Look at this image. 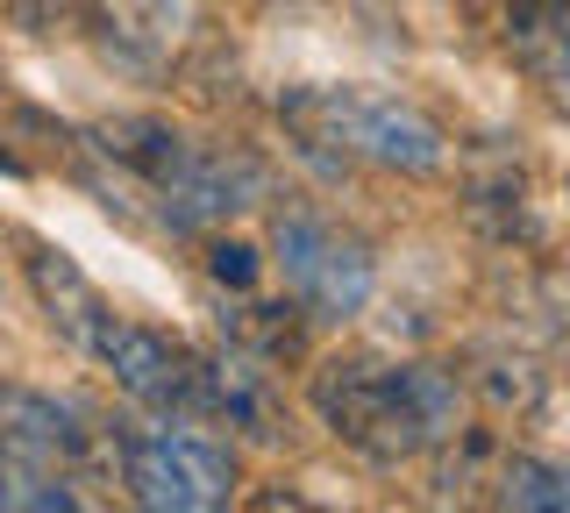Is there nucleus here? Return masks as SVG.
Instances as JSON below:
<instances>
[{"instance_id":"f3484780","label":"nucleus","mask_w":570,"mask_h":513,"mask_svg":"<svg viewBox=\"0 0 570 513\" xmlns=\"http://www.w3.org/2000/svg\"><path fill=\"white\" fill-rule=\"evenodd\" d=\"M14 485H22V456H14V442L0 435V506H14Z\"/></svg>"},{"instance_id":"1a4fd4ad","label":"nucleus","mask_w":570,"mask_h":513,"mask_svg":"<svg viewBox=\"0 0 570 513\" xmlns=\"http://www.w3.org/2000/svg\"><path fill=\"white\" fill-rule=\"evenodd\" d=\"M94 144L115 157L121 171H136V179L157 193L178 165H186L193 136H186V129H171L165 115H115V121H100V129H94Z\"/></svg>"},{"instance_id":"0eeeda50","label":"nucleus","mask_w":570,"mask_h":513,"mask_svg":"<svg viewBox=\"0 0 570 513\" xmlns=\"http://www.w3.org/2000/svg\"><path fill=\"white\" fill-rule=\"evenodd\" d=\"M207 421H228V428L249 435V442H285L293 435L272 371L249 357V349H236V343L207 349Z\"/></svg>"},{"instance_id":"2eb2a0df","label":"nucleus","mask_w":570,"mask_h":513,"mask_svg":"<svg viewBox=\"0 0 570 513\" xmlns=\"http://www.w3.org/2000/svg\"><path fill=\"white\" fill-rule=\"evenodd\" d=\"M207 272H214V286L249 293V286H257V272H264V257L249 250V243H214V250H207Z\"/></svg>"},{"instance_id":"4468645a","label":"nucleus","mask_w":570,"mask_h":513,"mask_svg":"<svg viewBox=\"0 0 570 513\" xmlns=\"http://www.w3.org/2000/svg\"><path fill=\"white\" fill-rule=\"evenodd\" d=\"M471 385L485 393L492 414H534V406H542V393H549V378H542L528 357H478Z\"/></svg>"},{"instance_id":"f8f14e48","label":"nucleus","mask_w":570,"mask_h":513,"mask_svg":"<svg viewBox=\"0 0 570 513\" xmlns=\"http://www.w3.org/2000/svg\"><path fill=\"white\" fill-rule=\"evenodd\" d=\"M492 485V500L513 513H570V464H549L534 450H499Z\"/></svg>"},{"instance_id":"39448f33","label":"nucleus","mask_w":570,"mask_h":513,"mask_svg":"<svg viewBox=\"0 0 570 513\" xmlns=\"http://www.w3.org/2000/svg\"><path fill=\"white\" fill-rule=\"evenodd\" d=\"M272 250L285 272V293L314 314V322H350L371 299V250L356 236H343L321 215H278L272 221Z\"/></svg>"},{"instance_id":"423d86ee","label":"nucleus","mask_w":570,"mask_h":513,"mask_svg":"<svg viewBox=\"0 0 570 513\" xmlns=\"http://www.w3.org/2000/svg\"><path fill=\"white\" fill-rule=\"evenodd\" d=\"M257 186H264V171L249 165L243 150L193 144L186 165L157 186V207H165V228H178V236H200V228H214L222 215H236V207L257 200Z\"/></svg>"},{"instance_id":"6e6552de","label":"nucleus","mask_w":570,"mask_h":513,"mask_svg":"<svg viewBox=\"0 0 570 513\" xmlns=\"http://www.w3.org/2000/svg\"><path fill=\"white\" fill-rule=\"evenodd\" d=\"M22 278H29L36 307H43V322L58 328L71 349H94V335L107 328V314H115L94 278H86L65 250H50V243H22Z\"/></svg>"},{"instance_id":"f257e3e1","label":"nucleus","mask_w":570,"mask_h":513,"mask_svg":"<svg viewBox=\"0 0 570 513\" xmlns=\"http://www.w3.org/2000/svg\"><path fill=\"white\" fill-rule=\"evenodd\" d=\"M321 428L350 442L371 464H414V456L442 450L450 428L463 421V393L442 364H385V357H328L307 385Z\"/></svg>"},{"instance_id":"dca6fc26","label":"nucleus","mask_w":570,"mask_h":513,"mask_svg":"<svg viewBox=\"0 0 570 513\" xmlns=\"http://www.w3.org/2000/svg\"><path fill=\"white\" fill-rule=\"evenodd\" d=\"M14 22L29 29V37H58V29H71L86 14V0H8Z\"/></svg>"},{"instance_id":"9b49d317","label":"nucleus","mask_w":570,"mask_h":513,"mask_svg":"<svg viewBox=\"0 0 570 513\" xmlns=\"http://www.w3.org/2000/svg\"><path fill=\"white\" fill-rule=\"evenodd\" d=\"M507 50L542 79L570 72V0H507Z\"/></svg>"},{"instance_id":"20e7f679","label":"nucleus","mask_w":570,"mask_h":513,"mask_svg":"<svg viewBox=\"0 0 570 513\" xmlns=\"http://www.w3.org/2000/svg\"><path fill=\"white\" fill-rule=\"evenodd\" d=\"M86 357H100L107 371H115L121 393L142 399L150 414L207 421V349H193L186 335H165L150 322H121V314H107V328L94 335Z\"/></svg>"},{"instance_id":"ddd939ff","label":"nucleus","mask_w":570,"mask_h":513,"mask_svg":"<svg viewBox=\"0 0 570 513\" xmlns=\"http://www.w3.org/2000/svg\"><path fill=\"white\" fill-rule=\"evenodd\" d=\"M463 215L485 228L492 243H534V207H528V179H521V171L478 179L471 193H463Z\"/></svg>"},{"instance_id":"f03ea898","label":"nucleus","mask_w":570,"mask_h":513,"mask_svg":"<svg viewBox=\"0 0 570 513\" xmlns=\"http://www.w3.org/2000/svg\"><path fill=\"white\" fill-rule=\"evenodd\" d=\"M278 121L307 150H343L385 171H414V179L442 171V157H450L435 121L406 108L400 93H379V86H299L278 100Z\"/></svg>"},{"instance_id":"9d476101","label":"nucleus","mask_w":570,"mask_h":513,"mask_svg":"<svg viewBox=\"0 0 570 513\" xmlns=\"http://www.w3.org/2000/svg\"><path fill=\"white\" fill-rule=\"evenodd\" d=\"M307 322L314 314L299 307H285V299H243L236 314H222V328H228V343L249 349L257 364H299L307 357Z\"/></svg>"},{"instance_id":"7ed1b4c3","label":"nucleus","mask_w":570,"mask_h":513,"mask_svg":"<svg viewBox=\"0 0 570 513\" xmlns=\"http://www.w3.org/2000/svg\"><path fill=\"white\" fill-rule=\"evenodd\" d=\"M115 435V464H121V485H129L136 506H157V513H214L236 500L243 471H236V450L214 435H193V428H107Z\"/></svg>"},{"instance_id":"a211bd4d","label":"nucleus","mask_w":570,"mask_h":513,"mask_svg":"<svg viewBox=\"0 0 570 513\" xmlns=\"http://www.w3.org/2000/svg\"><path fill=\"white\" fill-rule=\"evenodd\" d=\"M0 171H14V157H8V150H0Z\"/></svg>"}]
</instances>
